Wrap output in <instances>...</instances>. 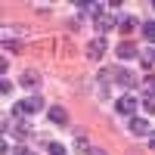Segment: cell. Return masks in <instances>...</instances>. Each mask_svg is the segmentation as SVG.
Segmentation results:
<instances>
[{
	"instance_id": "cell-3",
	"label": "cell",
	"mask_w": 155,
	"mask_h": 155,
	"mask_svg": "<svg viewBox=\"0 0 155 155\" xmlns=\"http://www.w3.org/2000/svg\"><path fill=\"white\" fill-rule=\"evenodd\" d=\"M112 28H115V16H112V12H106V9H102L99 16H96V34H99V37H106V34H109Z\"/></svg>"
},
{
	"instance_id": "cell-19",
	"label": "cell",
	"mask_w": 155,
	"mask_h": 155,
	"mask_svg": "<svg viewBox=\"0 0 155 155\" xmlns=\"http://www.w3.org/2000/svg\"><path fill=\"white\" fill-rule=\"evenodd\" d=\"M152 9H155V3H152Z\"/></svg>"
},
{
	"instance_id": "cell-15",
	"label": "cell",
	"mask_w": 155,
	"mask_h": 155,
	"mask_svg": "<svg viewBox=\"0 0 155 155\" xmlns=\"http://www.w3.org/2000/svg\"><path fill=\"white\" fill-rule=\"evenodd\" d=\"M50 155H68L65 146H59V143H50Z\"/></svg>"
},
{
	"instance_id": "cell-11",
	"label": "cell",
	"mask_w": 155,
	"mask_h": 155,
	"mask_svg": "<svg viewBox=\"0 0 155 155\" xmlns=\"http://www.w3.org/2000/svg\"><path fill=\"white\" fill-rule=\"evenodd\" d=\"M140 62H143L146 68H152V65H155V50H146V53L140 56Z\"/></svg>"
},
{
	"instance_id": "cell-7",
	"label": "cell",
	"mask_w": 155,
	"mask_h": 155,
	"mask_svg": "<svg viewBox=\"0 0 155 155\" xmlns=\"http://www.w3.org/2000/svg\"><path fill=\"white\" fill-rule=\"evenodd\" d=\"M50 121H53V124H65V121H68L65 109H62V106H53V109H50Z\"/></svg>"
},
{
	"instance_id": "cell-9",
	"label": "cell",
	"mask_w": 155,
	"mask_h": 155,
	"mask_svg": "<svg viewBox=\"0 0 155 155\" xmlns=\"http://www.w3.org/2000/svg\"><path fill=\"white\" fill-rule=\"evenodd\" d=\"M22 84H25V87H31V90H34L37 84H41V78H37L34 71H25V78H22Z\"/></svg>"
},
{
	"instance_id": "cell-17",
	"label": "cell",
	"mask_w": 155,
	"mask_h": 155,
	"mask_svg": "<svg viewBox=\"0 0 155 155\" xmlns=\"http://www.w3.org/2000/svg\"><path fill=\"white\" fill-rule=\"evenodd\" d=\"M0 90H3V96H9V93H12V84H9V81H3V84H0Z\"/></svg>"
},
{
	"instance_id": "cell-4",
	"label": "cell",
	"mask_w": 155,
	"mask_h": 155,
	"mask_svg": "<svg viewBox=\"0 0 155 155\" xmlns=\"http://www.w3.org/2000/svg\"><path fill=\"white\" fill-rule=\"evenodd\" d=\"M115 109H118L121 115H134V112H137V96H130V93H127V96H118V99H115Z\"/></svg>"
},
{
	"instance_id": "cell-10",
	"label": "cell",
	"mask_w": 155,
	"mask_h": 155,
	"mask_svg": "<svg viewBox=\"0 0 155 155\" xmlns=\"http://www.w3.org/2000/svg\"><path fill=\"white\" fill-rule=\"evenodd\" d=\"M143 37L155 44V22H143Z\"/></svg>"
},
{
	"instance_id": "cell-1",
	"label": "cell",
	"mask_w": 155,
	"mask_h": 155,
	"mask_svg": "<svg viewBox=\"0 0 155 155\" xmlns=\"http://www.w3.org/2000/svg\"><path fill=\"white\" fill-rule=\"evenodd\" d=\"M41 109H44V99L34 93V96H28V99L16 102V109H12V112H16V115H37Z\"/></svg>"
},
{
	"instance_id": "cell-6",
	"label": "cell",
	"mask_w": 155,
	"mask_h": 155,
	"mask_svg": "<svg viewBox=\"0 0 155 155\" xmlns=\"http://www.w3.org/2000/svg\"><path fill=\"white\" fill-rule=\"evenodd\" d=\"M121 59H134V56H140V50H137V44H130V41H124V44H118V50H115Z\"/></svg>"
},
{
	"instance_id": "cell-16",
	"label": "cell",
	"mask_w": 155,
	"mask_h": 155,
	"mask_svg": "<svg viewBox=\"0 0 155 155\" xmlns=\"http://www.w3.org/2000/svg\"><path fill=\"white\" fill-rule=\"evenodd\" d=\"M143 106H146L149 115H155V96H146V99H143Z\"/></svg>"
},
{
	"instance_id": "cell-18",
	"label": "cell",
	"mask_w": 155,
	"mask_h": 155,
	"mask_svg": "<svg viewBox=\"0 0 155 155\" xmlns=\"http://www.w3.org/2000/svg\"><path fill=\"white\" fill-rule=\"evenodd\" d=\"M149 146H152V149H155V137H149Z\"/></svg>"
},
{
	"instance_id": "cell-12",
	"label": "cell",
	"mask_w": 155,
	"mask_h": 155,
	"mask_svg": "<svg viewBox=\"0 0 155 155\" xmlns=\"http://www.w3.org/2000/svg\"><path fill=\"white\" fill-rule=\"evenodd\" d=\"M12 137H16V140H28V137H31V130H28L25 124H19L16 130H12Z\"/></svg>"
},
{
	"instance_id": "cell-5",
	"label": "cell",
	"mask_w": 155,
	"mask_h": 155,
	"mask_svg": "<svg viewBox=\"0 0 155 155\" xmlns=\"http://www.w3.org/2000/svg\"><path fill=\"white\" fill-rule=\"evenodd\" d=\"M130 134H134V137L152 134V130H149V121H146V118H130Z\"/></svg>"
},
{
	"instance_id": "cell-8",
	"label": "cell",
	"mask_w": 155,
	"mask_h": 155,
	"mask_svg": "<svg viewBox=\"0 0 155 155\" xmlns=\"http://www.w3.org/2000/svg\"><path fill=\"white\" fill-rule=\"evenodd\" d=\"M118 25H121V31H124V34H130V31L137 28V19H134V16H121Z\"/></svg>"
},
{
	"instance_id": "cell-2",
	"label": "cell",
	"mask_w": 155,
	"mask_h": 155,
	"mask_svg": "<svg viewBox=\"0 0 155 155\" xmlns=\"http://www.w3.org/2000/svg\"><path fill=\"white\" fill-rule=\"evenodd\" d=\"M106 50H109V37H99V34H96L93 41L87 44V56H90V59H102Z\"/></svg>"
},
{
	"instance_id": "cell-13",
	"label": "cell",
	"mask_w": 155,
	"mask_h": 155,
	"mask_svg": "<svg viewBox=\"0 0 155 155\" xmlns=\"http://www.w3.org/2000/svg\"><path fill=\"white\" fill-rule=\"evenodd\" d=\"M115 78H118V81H121L124 87H134V78L127 74V71H115Z\"/></svg>"
},
{
	"instance_id": "cell-14",
	"label": "cell",
	"mask_w": 155,
	"mask_h": 155,
	"mask_svg": "<svg viewBox=\"0 0 155 155\" xmlns=\"http://www.w3.org/2000/svg\"><path fill=\"white\" fill-rule=\"evenodd\" d=\"M143 87H146V96H155V78H146Z\"/></svg>"
}]
</instances>
